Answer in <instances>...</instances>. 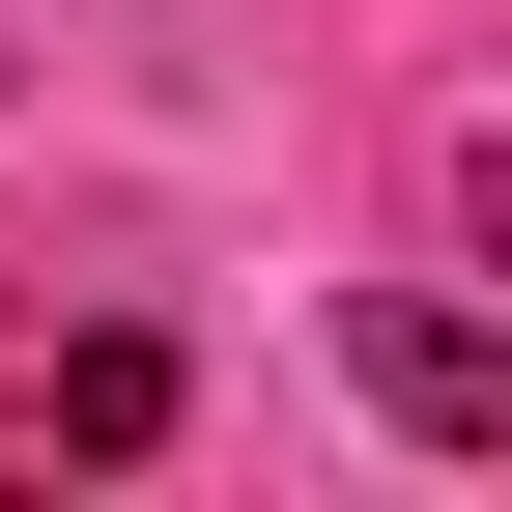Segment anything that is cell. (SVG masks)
<instances>
[{
	"instance_id": "7a4b0ae2",
	"label": "cell",
	"mask_w": 512,
	"mask_h": 512,
	"mask_svg": "<svg viewBox=\"0 0 512 512\" xmlns=\"http://www.w3.org/2000/svg\"><path fill=\"white\" fill-rule=\"evenodd\" d=\"M370 399H399L427 456H484V427H512V342H484L456 285H399V313H370Z\"/></svg>"
},
{
	"instance_id": "6da1fadb",
	"label": "cell",
	"mask_w": 512,
	"mask_h": 512,
	"mask_svg": "<svg viewBox=\"0 0 512 512\" xmlns=\"http://www.w3.org/2000/svg\"><path fill=\"white\" fill-rule=\"evenodd\" d=\"M171 456V342H114V313H0V484H114Z\"/></svg>"
}]
</instances>
